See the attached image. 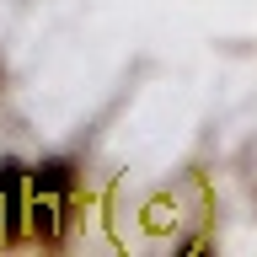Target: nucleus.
<instances>
[{
  "label": "nucleus",
  "mask_w": 257,
  "mask_h": 257,
  "mask_svg": "<svg viewBox=\"0 0 257 257\" xmlns=\"http://www.w3.org/2000/svg\"><path fill=\"white\" fill-rule=\"evenodd\" d=\"M80 204V166L70 156H43L27 172V241L64 246Z\"/></svg>",
  "instance_id": "f257e3e1"
},
{
  "label": "nucleus",
  "mask_w": 257,
  "mask_h": 257,
  "mask_svg": "<svg viewBox=\"0 0 257 257\" xmlns=\"http://www.w3.org/2000/svg\"><path fill=\"white\" fill-rule=\"evenodd\" d=\"M27 161L0 156V246L27 241Z\"/></svg>",
  "instance_id": "f03ea898"
}]
</instances>
